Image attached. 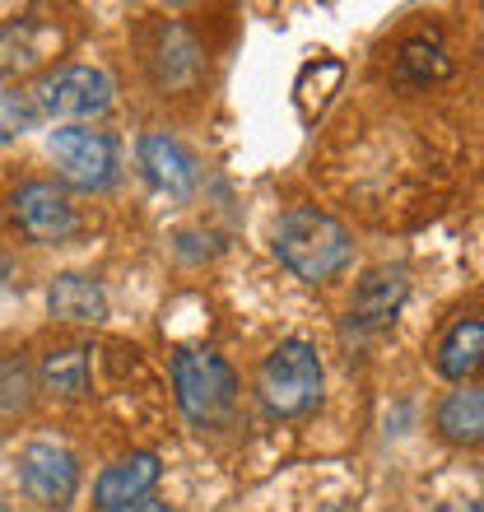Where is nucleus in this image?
<instances>
[{"label":"nucleus","instance_id":"nucleus-18","mask_svg":"<svg viewBox=\"0 0 484 512\" xmlns=\"http://www.w3.org/2000/svg\"><path fill=\"white\" fill-rule=\"evenodd\" d=\"M42 387L61 396V401H80L89 391V350L84 345H61V350H47L42 354V368H38Z\"/></svg>","mask_w":484,"mask_h":512},{"label":"nucleus","instance_id":"nucleus-5","mask_svg":"<svg viewBox=\"0 0 484 512\" xmlns=\"http://www.w3.org/2000/svg\"><path fill=\"white\" fill-rule=\"evenodd\" d=\"M47 149H52L66 187L108 191L117 182V140L108 131H94V126H56Z\"/></svg>","mask_w":484,"mask_h":512},{"label":"nucleus","instance_id":"nucleus-9","mask_svg":"<svg viewBox=\"0 0 484 512\" xmlns=\"http://www.w3.org/2000/svg\"><path fill=\"white\" fill-rule=\"evenodd\" d=\"M159 457L154 452H131V457L112 461L108 471L94 480V503L103 512H117V508H131V503L149 499V489L159 485Z\"/></svg>","mask_w":484,"mask_h":512},{"label":"nucleus","instance_id":"nucleus-2","mask_svg":"<svg viewBox=\"0 0 484 512\" xmlns=\"http://www.w3.org/2000/svg\"><path fill=\"white\" fill-rule=\"evenodd\" d=\"M322 387H326L322 359H317V350H312L308 340H284L280 350L261 364V378H256L261 405L275 419L312 415L322 405Z\"/></svg>","mask_w":484,"mask_h":512},{"label":"nucleus","instance_id":"nucleus-1","mask_svg":"<svg viewBox=\"0 0 484 512\" xmlns=\"http://www.w3.org/2000/svg\"><path fill=\"white\" fill-rule=\"evenodd\" d=\"M275 256H280L284 270H294L298 280L326 284L350 266L354 243L340 219H331L326 210H312V205H298L275 224Z\"/></svg>","mask_w":484,"mask_h":512},{"label":"nucleus","instance_id":"nucleus-14","mask_svg":"<svg viewBox=\"0 0 484 512\" xmlns=\"http://www.w3.org/2000/svg\"><path fill=\"white\" fill-rule=\"evenodd\" d=\"M438 373H443L447 382H471L475 373L484 368V322L480 317H466V322H457L452 331L443 336V345H438Z\"/></svg>","mask_w":484,"mask_h":512},{"label":"nucleus","instance_id":"nucleus-6","mask_svg":"<svg viewBox=\"0 0 484 512\" xmlns=\"http://www.w3.org/2000/svg\"><path fill=\"white\" fill-rule=\"evenodd\" d=\"M19 480H24V489L38 503L66 508V503L75 499V489H80V461H75L70 447L52 443V438H38V443H28L24 457H19Z\"/></svg>","mask_w":484,"mask_h":512},{"label":"nucleus","instance_id":"nucleus-4","mask_svg":"<svg viewBox=\"0 0 484 512\" xmlns=\"http://www.w3.org/2000/svg\"><path fill=\"white\" fill-rule=\"evenodd\" d=\"M112 75L98 66H56L47 70L33 89V103H38L42 117H61V122L80 126L89 117H103L112 108Z\"/></svg>","mask_w":484,"mask_h":512},{"label":"nucleus","instance_id":"nucleus-13","mask_svg":"<svg viewBox=\"0 0 484 512\" xmlns=\"http://www.w3.org/2000/svg\"><path fill=\"white\" fill-rule=\"evenodd\" d=\"M154 75L163 89H182L201 75V42L191 38V28L182 24H163L159 28V47H154Z\"/></svg>","mask_w":484,"mask_h":512},{"label":"nucleus","instance_id":"nucleus-10","mask_svg":"<svg viewBox=\"0 0 484 512\" xmlns=\"http://www.w3.org/2000/svg\"><path fill=\"white\" fill-rule=\"evenodd\" d=\"M140 168L159 191L168 196H191L196 191V159L187 154L182 140H173L168 131H149L140 140Z\"/></svg>","mask_w":484,"mask_h":512},{"label":"nucleus","instance_id":"nucleus-17","mask_svg":"<svg viewBox=\"0 0 484 512\" xmlns=\"http://www.w3.org/2000/svg\"><path fill=\"white\" fill-rule=\"evenodd\" d=\"M340 80H345V61H340V56H317V61H308V66L298 70L294 103H298V112H303V122H317V117H322L331 94L340 89Z\"/></svg>","mask_w":484,"mask_h":512},{"label":"nucleus","instance_id":"nucleus-7","mask_svg":"<svg viewBox=\"0 0 484 512\" xmlns=\"http://www.w3.org/2000/svg\"><path fill=\"white\" fill-rule=\"evenodd\" d=\"M405 298H410V275L401 266H373L350 298V326L359 336L387 331L396 322V312L405 308Z\"/></svg>","mask_w":484,"mask_h":512},{"label":"nucleus","instance_id":"nucleus-19","mask_svg":"<svg viewBox=\"0 0 484 512\" xmlns=\"http://www.w3.org/2000/svg\"><path fill=\"white\" fill-rule=\"evenodd\" d=\"M38 122H42V112L33 103V94H0V145L38 131Z\"/></svg>","mask_w":484,"mask_h":512},{"label":"nucleus","instance_id":"nucleus-15","mask_svg":"<svg viewBox=\"0 0 484 512\" xmlns=\"http://www.w3.org/2000/svg\"><path fill=\"white\" fill-rule=\"evenodd\" d=\"M438 433L461 447L484 443V387L461 382L457 391H447L443 405H438Z\"/></svg>","mask_w":484,"mask_h":512},{"label":"nucleus","instance_id":"nucleus-11","mask_svg":"<svg viewBox=\"0 0 484 512\" xmlns=\"http://www.w3.org/2000/svg\"><path fill=\"white\" fill-rule=\"evenodd\" d=\"M56 47H61V33L52 24L10 19V24H0V75H24V70L42 66Z\"/></svg>","mask_w":484,"mask_h":512},{"label":"nucleus","instance_id":"nucleus-16","mask_svg":"<svg viewBox=\"0 0 484 512\" xmlns=\"http://www.w3.org/2000/svg\"><path fill=\"white\" fill-rule=\"evenodd\" d=\"M452 75V56H447V47L438 42V33H419V38H410L396 52V80L401 84H438Z\"/></svg>","mask_w":484,"mask_h":512},{"label":"nucleus","instance_id":"nucleus-8","mask_svg":"<svg viewBox=\"0 0 484 512\" xmlns=\"http://www.w3.org/2000/svg\"><path fill=\"white\" fill-rule=\"evenodd\" d=\"M10 205H14V224L33 243H66L70 233H75V205L52 182H24V187L14 191Z\"/></svg>","mask_w":484,"mask_h":512},{"label":"nucleus","instance_id":"nucleus-3","mask_svg":"<svg viewBox=\"0 0 484 512\" xmlns=\"http://www.w3.org/2000/svg\"><path fill=\"white\" fill-rule=\"evenodd\" d=\"M173 387L177 405L191 424H224L238 401V373L229 359H219L210 350H182L173 359Z\"/></svg>","mask_w":484,"mask_h":512},{"label":"nucleus","instance_id":"nucleus-20","mask_svg":"<svg viewBox=\"0 0 484 512\" xmlns=\"http://www.w3.org/2000/svg\"><path fill=\"white\" fill-rule=\"evenodd\" d=\"M28 364L24 359H0V415H19L28 410Z\"/></svg>","mask_w":484,"mask_h":512},{"label":"nucleus","instance_id":"nucleus-22","mask_svg":"<svg viewBox=\"0 0 484 512\" xmlns=\"http://www.w3.org/2000/svg\"><path fill=\"white\" fill-rule=\"evenodd\" d=\"M326 512H345V508H326Z\"/></svg>","mask_w":484,"mask_h":512},{"label":"nucleus","instance_id":"nucleus-12","mask_svg":"<svg viewBox=\"0 0 484 512\" xmlns=\"http://www.w3.org/2000/svg\"><path fill=\"white\" fill-rule=\"evenodd\" d=\"M47 312H52L56 322L98 326V322H108V294L89 275H56L52 289H47Z\"/></svg>","mask_w":484,"mask_h":512},{"label":"nucleus","instance_id":"nucleus-21","mask_svg":"<svg viewBox=\"0 0 484 512\" xmlns=\"http://www.w3.org/2000/svg\"><path fill=\"white\" fill-rule=\"evenodd\" d=\"M117 512H173L168 503H159V499H140V503H131V508H117Z\"/></svg>","mask_w":484,"mask_h":512}]
</instances>
